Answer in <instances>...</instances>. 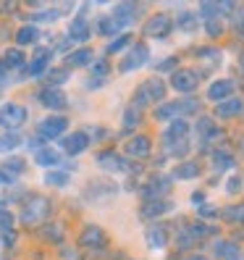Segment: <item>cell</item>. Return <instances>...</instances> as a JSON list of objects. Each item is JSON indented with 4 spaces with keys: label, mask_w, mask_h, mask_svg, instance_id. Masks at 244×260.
Here are the masks:
<instances>
[{
    "label": "cell",
    "mask_w": 244,
    "mask_h": 260,
    "mask_svg": "<svg viewBox=\"0 0 244 260\" xmlns=\"http://www.w3.org/2000/svg\"><path fill=\"white\" fill-rule=\"evenodd\" d=\"M95 166L100 168L102 174H108V176H140L145 171V166L142 163H134L129 160L124 152H118L113 147H105L100 150L97 155H95Z\"/></svg>",
    "instance_id": "1"
},
{
    "label": "cell",
    "mask_w": 244,
    "mask_h": 260,
    "mask_svg": "<svg viewBox=\"0 0 244 260\" xmlns=\"http://www.w3.org/2000/svg\"><path fill=\"white\" fill-rule=\"evenodd\" d=\"M168 92H171V87H168V82H165L163 76H150V79H145L140 87L134 89L129 105H134V108H140V111L155 108V105L165 103Z\"/></svg>",
    "instance_id": "2"
},
{
    "label": "cell",
    "mask_w": 244,
    "mask_h": 260,
    "mask_svg": "<svg viewBox=\"0 0 244 260\" xmlns=\"http://www.w3.org/2000/svg\"><path fill=\"white\" fill-rule=\"evenodd\" d=\"M53 216V200L45 194H26V200L21 205V213H19V221L24 226H45Z\"/></svg>",
    "instance_id": "3"
},
{
    "label": "cell",
    "mask_w": 244,
    "mask_h": 260,
    "mask_svg": "<svg viewBox=\"0 0 244 260\" xmlns=\"http://www.w3.org/2000/svg\"><path fill=\"white\" fill-rule=\"evenodd\" d=\"M140 200L152 203V200H165L173 194V176L168 171H152L145 181H140Z\"/></svg>",
    "instance_id": "4"
},
{
    "label": "cell",
    "mask_w": 244,
    "mask_h": 260,
    "mask_svg": "<svg viewBox=\"0 0 244 260\" xmlns=\"http://www.w3.org/2000/svg\"><path fill=\"white\" fill-rule=\"evenodd\" d=\"M145 244H147V250L155 252V255H168V250H173V226H168L165 221L147 223Z\"/></svg>",
    "instance_id": "5"
},
{
    "label": "cell",
    "mask_w": 244,
    "mask_h": 260,
    "mask_svg": "<svg viewBox=\"0 0 244 260\" xmlns=\"http://www.w3.org/2000/svg\"><path fill=\"white\" fill-rule=\"evenodd\" d=\"M173 29H176V19L171 16V13H165V11H158V13H152V16L145 19L142 35L147 40H155V42H168L171 35H173Z\"/></svg>",
    "instance_id": "6"
},
{
    "label": "cell",
    "mask_w": 244,
    "mask_h": 260,
    "mask_svg": "<svg viewBox=\"0 0 244 260\" xmlns=\"http://www.w3.org/2000/svg\"><path fill=\"white\" fill-rule=\"evenodd\" d=\"M152 63V50H150V45L147 42H134L131 48L121 55L118 60V74H134V71H140V69H147Z\"/></svg>",
    "instance_id": "7"
},
{
    "label": "cell",
    "mask_w": 244,
    "mask_h": 260,
    "mask_svg": "<svg viewBox=\"0 0 244 260\" xmlns=\"http://www.w3.org/2000/svg\"><path fill=\"white\" fill-rule=\"evenodd\" d=\"M168 87L181 98H192V95H197V89L202 87V76L197 74L194 66H181L176 74H171Z\"/></svg>",
    "instance_id": "8"
},
{
    "label": "cell",
    "mask_w": 244,
    "mask_h": 260,
    "mask_svg": "<svg viewBox=\"0 0 244 260\" xmlns=\"http://www.w3.org/2000/svg\"><path fill=\"white\" fill-rule=\"evenodd\" d=\"M29 121V108L19 100H6L0 105V129L3 132H21Z\"/></svg>",
    "instance_id": "9"
},
{
    "label": "cell",
    "mask_w": 244,
    "mask_h": 260,
    "mask_svg": "<svg viewBox=\"0 0 244 260\" xmlns=\"http://www.w3.org/2000/svg\"><path fill=\"white\" fill-rule=\"evenodd\" d=\"M68 126H71V121L68 116L63 113H50V116H45L40 124H37V137L42 142H55V140H63V137L68 134Z\"/></svg>",
    "instance_id": "10"
},
{
    "label": "cell",
    "mask_w": 244,
    "mask_h": 260,
    "mask_svg": "<svg viewBox=\"0 0 244 260\" xmlns=\"http://www.w3.org/2000/svg\"><path fill=\"white\" fill-rule=\"evenodd\" d=\"M176 210V200L165 197V200H152V203H140L136 208V218L145 223H160Z\"/></svg>",
    "instance_id": "11"
},
{
    "label": "cell",
    "mask_w": 244,
    "mask_h": 260,
    "mask_svg": "<svg viewBox=\"0 0 244 260\" xmlns=\"http://www.w3.org/2000/svg\"><path fill=\"white\" fill-rule=\"evenodd\" d=\"M189 55H194V58H197V66L205 69V71H210V74L218 71V69L223 66V60H226L223 48H218V45H213V42H207V45H192Z\"/></svg>",
    "instance_id": "12"
},
{
    "label": "cell",
    "mask_w": 244,
    "mask_h": 260,
    "mask_svg": "<svg viewBox=\"0 0 244 260\" xmlns=\"http://www.w3.org/2000/svg\"><path fill=\"white\" fill-rule=\"evenodd\" d=\"M121 152H124L129 160L142 163V160H150L152 155H155V142H152V137H150V134L140 132V134L129 137V140L124 142V150H121Z\"/></svg>",
    "instance_id": "13"
},
{
    "label": "cell",
    "mask_w": 244,
    "mask_h": 260,
    "mask_svg": "<svg viewBox=\"0 0 244 260\" xmlns=\"http://www.w3.org/2000/svg\"><path fill=\"white\" fill-rule=\"evenodd\" d=\"M53 58H55L53 48H48V45H37L32 58H29V63H26L24 76H29V79H45L48 71L53 69Z\"/></svg>",
    "instance_id": "14"
},
{
    "label": "cell",
    "mask_w": 244,
    "mask_h": 260,
    "mask_svg": "<svg viewBox=\"0 0 244 260\" xmlns=\"http://www.w3.org/2000/svg\"><path fill=\"white\" fill-rule=\"evenodd\" d=\"M236 166H239V158H236V152H234L231 147L218 145L216 150L210 152V171L216 174V176L223 179V174H226V176H228V174H234V171H236Z\"/></svg>",
    "instance_id": "15"
},
{
    "label": "cell",
    "mask_w": 244,
    "mask_h": 260,
    "mask_svg": "<svg viewBox=\"0 0 244 260\" xmlns=\"http://www.w3.org/2000/svg\"><path fill=\"white\" fill-rule=\"evenodd\" d=\"M210 257L213 260H244V247L231 237L210 239Z\"/></svg>",
    "instance_id": "16"
},
{
    "label": "cell",
    "mask_w": 244,
    "mask_h": 260,
    "mask_svg": "<svg viewBox=\"0 0 244 260\" xmlns=\"http://www.w3.org/2000/svg\"><path fill=\"white\" fill-rule=\"evenodd\" d=\"M142 11H145V8H142L140 3H129V0H124V3H116V6L111 8V16L116 19V24H118L121 32H131V26L140 21Z\"/></svg>",
    "instance_id": "17"
},
{
    "label": "cell",
    "mask_w": 244,
    "mask_h": 260,
    "mask_svg": "<svg viewBox=\"0 0 244 260\" xmlns=\"http://www.w3.org/2000/svg\"><path fill=\"white\" fill-rule=\"evenodd\" d=\"M236 95V79L231 76H216V79H210L207 87H205V100L207 103H223L228 98Z\"/></svg>",
    "instance_id": "18"
},
{
    "label": "cell",
    "mask_w": 244,
    "mask_h": 260,
    "mask_svg": "<svg viewBox=\"0 0 244 260\" xmlns=\"http://www.w3.org/2000/svg\"><path fill=\"white\" fill-rule=\"evenodd\" d=\"M76 242H79V247H84L89 252H100V250L108 247V234H105V229L97 226V223H84Z\"/></svg>",
    "instance_id": "19"
},
{
    "label": "cell",
    "mask_w": 244,
    "mask_h": 260,
    "mask_svg": "<svg viewBox=\"0 0 244 260\" xmlns=\"http://www.w3.org/2000/svg\"><path fill=\"white\" fill-rule=\"evenodd\" d=\"M92 147V140H89V134L84 129H76V132H68L63 140H60V152L68 158H79L84 152Z\"/></svg>",
    "instance_id": "20"
},
{
    "label": "cell",
    "mask_w": 244,
    "mask_h": 260,
    "mask_svg": "<svg viewBox=\"0 0 244 260\" xmlns=\"http://www.w3.org/2000/svg\"><path fill=\"white\" fill-rule=\"evenodd\" d=\"M66 37L71 40V45H76V48H87V42L92 40V24H89L87 16H74L66 26Z\"/></svg>",
    "instance_id": "21"
},
{
    "label": "cell",
    "mask_w": 244,
    "mask_h": 260,
    "mask_svg": "<svg viewBox=\"0 0 244 260\" xmlns=\"http://www.w3.org/2000/svg\"><path fill=\"white\" fill-rule=\"evenodd\" d=\"M37 103L42 108H48L50 113H63L68 108V95L63 89H55V87H42L37 92Z\"/></svg>",
    "instance_id": "22"
},
{
    "label": "cell",
    "mask_w": 244,
    "mask_h": 260,
    "mask_svg": "<svg viewBox=\"0 0 244 260\" xmlns=\"http://www.w3.org/2000/svg\"><path fill=\"white\" fill-rule=\"evenodd\" d=\"M202 174H205V168H202V160H200V158L179 160V163H173V168H171L173 181H194V179H200Z\"/></svg>",
    "instance_id": "23"
},
{
    "label": "cell",
    "mask_w": 244,
    "mask_h": 260,
    "mask_svg": "<svg viewBox=\"0 0 244 260\" xmlns=\"http://www.w3.org/2000/svg\"><path fill=\"white\" fill-rule=\"evenodd\" d=\"M241 116H244V98H239V95L213 105V118L216 121H234V118H241Z\"/></svg>",
    "instance_id": "24"
},
{
    "label": "cell",
    "mask_w": 244,
    "mask_h": 260,
    "mask_svg": "<svg viewBox=\"0 0 244 260\" xmlns=\"http://www.w3.org/2000/svg\"><path fill=\"white\" fill-rule=\"evenodd\" d=\"M176 29L187 37H194L197 32H202V21L197 16V8H181L176 13Z\"/></svg>",
    "instance_id": "25"
},
{
    "label": "cell",
    "mask_w": 244,
    "mask_h": 260,
    "mask_svg": "<svg viewBox=\"0 0 244 260\" xmlns=\"http://www.w3.org/2000/svg\"><path fill=\"white\" fill-rule=\"evenodd\" d=\"M145 124V111L140 108H134V105H126L124 108V116H121V132L118 137H134V134H140V126Z\"/></svg>",
    "instance_id": "26"
},
{
    "label": "cell",
    "mask_w": 244,
    "mask_h": 260,
    "mask_svg": "<svg viewBox=\"0 0 244 260\" xmlns=\"http://www.w3.org/2000/svg\"><path fill=\"white\" fill-rule=\"evenodd\" d=\"M95 60H97V58H95V50L87 45V48H74V50H68L66 58H63V66H66L68 71H74V69H89Z\"/></svg>",
    "instance_id": "27"
},
{
    "label": "cell",
    "mask_w": 244,
    "mask_h": 260,
    "mask_svg": "<svg viewBox=\"0 0 244 260\" xmlns=\"http://www.w3.org/2000/svg\"><path fill=\"white\" fill-rule=\"evenodd\" d=\"M34 163H37L40 168H48V171H53V168H63V152H60V147L45 145L37 155H34Z\"/></svg>",
    "instance_id": "28"
},
{
    "label": "cell",
    "mask_w": 244,
    "mask_h": 260,
    "mask_svg": "<svg viewBox=\"0 0 244 260\" xmlns=\"http://www.w3.org/2000/svg\"><path fill=\"white\" fill-rule=\"evenodd\" d=\"M40 26H34V24H21L19 29H16V35H13V42H16V48H37L40 45Z\"/></svg>",
    "instance_id": "29"
},
{
    "label": "cell",
    "mask_w": 244,
    "mask_h": 260,
    "mask_svg": "<svg viewBox=\"0 0 244 260\" xmlns=\"http://www.w3.org/2000/svg\"><path fill=\"white\" fill-rule=\"evenodd\" d=\"M0 63H3L6 71H26V63L29 58L21 48H6L3 50V58H0Z\"/></svg>",
    "instance_id": "30"
},
{
    "label": "cell",
    "mask_w": 244,
    "mask_h": 260,
    "mask_svg": "<svg viewBox=\"0 0 244 260\" xmlns=\"http://www.w3.org/2000/svg\"><path fill=\"white\" fill-rule=\"evenodd\" d=\"M152 118L158 121V124H171V121H176V118H181V113H179V103L176 100H165V103H160V105H155L152 108Z\"/></svg>",
    "instance_id": "31"
},
{
    "label": "cell",
    "mask_w": 244,
    "mask_h": 260,
    "mask_svg": "<svg viewBox=\"0 0 244 260\" xmlns=\"http://www.w3.org/2000/svg\"><path fill=\"white\" fill-rule=\"evenodd\" d=\"M92 32H95V35H100V37L113 40V37H118V35H121V29H118V24H116V19L111 16V13H105V16H97V19H95Z\"/></svg>",
    "instance_id": "32"
},
{
    "label": "cell",
    "mask_w": 244,
    "mask_h": 260,
    "mask_svg": "<svg viewBox=\"0 0 244 260\" xmlns=\"http://www.w3.org/2000/svg\"><path fill=\"white\" fill-rule=\"evenodd\" d=\"M134 42H136L134 32H121L118 37H113L108 45H105V55H124Z\"/></svg>",
    "instance_id": "33"
},
{
    "label": "cell",
    "mask_w": 244,
    "mask_h": 260,
    "mask_svg": "<svg viewBox=\"0 0 244 260\" xmlns=\"http://www.w3.org/2000/svg\"><path fill=\"white\" fill-rule=\"evenodd\" d=\"M179 103V113H181V118H200L202 116V100L197 98V95H192V98H181V100H176Z\"/></svg>",
    "instance_id": "34"
},
{
    "label": "cell",
    "mask_w": 244,
    "mask_h": 260,
    "mask_svg": "<svg viewBox=\"0 0 244 260\" xmlns=\"http://www.w3.org/2000/svg\"><path fill=\"white\" fill-rule=\"evenodd\" d=\"M228 32V21L226 19H210V21H202V35L216 45L218 40H223V35Z\"/></svg>",
    "instance_id": "35"
},
{
    "label": "cell",
    "mask_w": 244,
    "mask_h": 260,
    "mask_svg": "<svg viewBox=\"0 0 244 260\" xmlns=\"http://www.w3.org/2000/svg\"><path fill=\"white\" fill-rule=\"evenodd\" d=\"M42 181H45V187H50V189H66L71 184V174L63 171V168H53V171H45Z\"/></svg>",
    "instance_id": "36"
},
{
    "label": "cell",
    "mask_w": 244,
    "mask_h": 260,
    "mask_svg": "<svg viewBox=\"0 0 244 260\" xmlns=\"http://www.w3.org/2000/svg\"><path fill=\"white\" fill-rule=\"evenodd\" d=\"M24 145V137H21V132H3L0 134V155H13L19 147Z\"/></svg>",
    "instance_id": "37"
},
{
    "label": "cell",
    "mask_w": 244,
    "mask_h": 260,
    "mask_svg": "<svg viewBox=\"0 0 244 260\" xmlns=\"http://www.w3.org/2000/svg\"><path fill=\"white\" fill-rule=\"evenodd\" d=\"M221 221L228 226H244V203H231L221 208Z\"/></svg>",
    "instance_id": "38"
},
{
    "label": "cell",
    "mask_w": 244,
    "mask_h": 260,
    "mask_svg": "<svg viewBox=\"0 0 244 260\" xmlns=\"http://www.w3.org/2000/svg\"><path fill=\"white\" fill-rule=\"evenodd\" d=\"M181 55L179 53H171V55H163L160 60H155L152 63V69H155V76H165V74H176L181 66Z\"/></svg>",
    "instance_id": "39"
},
{
    "label": "cell",
    "mask_w": 244,
    "mask_h": 260,
    "mask_svg": "<svg viewBox=\"0 0 244 260\" xmlns=\"http://www.w3.org/2000/svg\"><path fill=\"white\" fill-rule=\"evenodd\" d=\"M63 8H37L34 13H32V16H29V21H32L34 26L37 24H55L60 16H63Z\"/></svg>",
    "instance_id": "40"
},
{
    "label": "cell",
    "mask_w": 244,
    "mask_h": 260,
    "mask_svg": "<svg viewBox=\"0 0 244 260\" xmlns=\"http://www.w3.org/2000/svg\"><path fill=\"white\" fill-rule=\"evenodd\" d=\"M71 71L66 66H53L48 71V76H45V87H55V89H63V84L68 82Z\"/></svg>",
    "instance_id": "41"
},
{
    "label": "cell",
    "mask_w": 244,
    "mask_h": 260,
    "mask_svg": "<svg viewBox=\"0 0 244 260\" xmlns=\"http://www.w3.org/2000/svg\"><path fill=\"white\" fill-rule=\"evenodd\" d=\"M0 168H3V171H6L13 181H16L19 176H24V174H26V160H24V158H19V155H8Z\"/></svg>",
    "instance_id": "42"
},
{
    "label": "cell",
    "mask_w": 244,
    "mask_h": 260,
    "mask_svg": "<svg viewBox=\"0 0 244 260\" xmlns=\"http://www.w3.org/2000/svg\"><path fill=\"white\" fill-rule=\"evenodd\" d=\"M221 189L228 194V197H236V194H241L244 192V176L239 174V171H234V174H228L226 179H223V184H221Z\"/></svg>",
    "instance_id": "43"
},
{
    "label": "cell",
    "mask_w": 244,
    "mask_h": 260,
    "mask_svg": "<svg viewBox=\"0 0 244 260\" xmlns=\"http://www.w3.org/2000/svg\"><path fill=\"white\" fill-rule=\"evenodd\" d=\"M42 237L48 239L50 244H63V239H66V226H63V223H45V226H42Z\"/></svg>",
    "instance_id": "44"
},
{
    "label": "cell",
    "mask_w": 244,
    "mask_h": 260,
    "mask_svg": "<svg viewBox=\"0 0 244 260\" xmlns=\"http://www.w3.org/2000/svg\"><path fill=\"white\" fill-rule=\"evenodd\" d=\"M194 218L197 221H205V223H213V221H221V208L213 205V203H205L202 208L194 210Z\"/></svg>",
    "instance_id": "45"
},
{
    "label": "cell",
    "mask_w": 244,
    "mask_h": 260,
    "mask_svg": "<svg viewBox=\"0 0 244 260\" xmlns=\"http://www.w3.org/2000/svg\"><path fill=\"white\" fill-rule=\"evenodd\" d=\"M111 71H113V66H111V60H108V58H97L95 63L89 66V74H92L95 79H102V82L111 76Z\"/></svg>",
    "instance_id": "46"
},
{
    "label": "cell",
    "mask_w": 244,
    "mask_h": 260,
    "mask_svg": "<svg viewBox=\"0 0 244 260\" xmlns=\"http://www.w3.org/2000/svg\"><path fill=\"white\" fill-rule=\"evenodd\" d=\"M228 24H231V29L236 32V37L244 40V6H236V11H234V16L228 19Z\"/></svg>",
    "instance_id": "47"
},
{
    "label": "cell",
    "mask_w": 244,
    "mask_h": 260,
    "mask_svg": "<svg viewBox=\"0 0 244 260\" xmlns=\"http://www.w3.org/2000/svg\"><path fill=\"white\" fill-rule=\"evenodd\" d=\"M87 134H89V140H92V142H105V140H111V129L108 126H87L84 129Z\"/></svg>",
    "instance_id": "48"
},
{
    "label": "cell",
    "mask_w": 244,
    "mask_h": 260,
    "mask_svg": "<svg viewBox=\"0 0 244 260\" xmlns=\"http://www.w3.org/2000/svg\"><path fill=\"white\" fill-rule=\"evenodd\" d=\"M13 223H16L13 210H8L6 205H0V232H3V229H13Z\"/></svg>",
    "instance_id": "49"
},
{
    "label": "cell",
    "mask_w": 244,
    "mask_h": 260,
    "mask_svg": "<svg viewBox=\"0 0 244 260\" xmlns=\"http://www.w3.org/2000/svg\"><path fill=\"white\" fill-rule=\"evenodd\" d=\"M205 203H210V200H207V189H205V187H202V189H194V192L189 194V205H192L194 210H197V208H202Z\"/></svg>",
    "instance_id": "50"
},
{
    "label": "cell",
    "mask_w": 244,
    "mask_h": 260,
    "mask_svg": "<svg viewBox=\"0 0 244 260\" xmlns=\"http://www.w3.org/2000/svg\"><path fill=\"white\" fill-rule=\"evenodd\" d=\"M16 242H19V234L13 232V229H3V232H0V247H13Z\"/></svg>",
    "instance_id": "51"
},
{
    "label": "cell",
    "mask_w": 244,
    "mask_h": 260,
    "mask_svg": "<svg viewBox=\"0 0 244 260\" xmlns=\"http://www.w3.org/2000/svg\"><path fill=\"white\" fill-rule=\"evenodd\" d=\"M84 87L89 89V92H92V89H102V87H105V82H102V79H95V76H89V79L84 82Z\"/></svg>",
    "instance_id": "52"
},
{
    "label": "cell",
    "mask_w": 244,
    "mask_h": 260,
    "mask_svg": "<svg viewBox=\"0 0 244 260\" xmlns=\"http://www.w3.org/2000/svg\"><path fill=\"white\" fill-rule=\"evenodd\" d=\"M184 260H213L207 252H202V250H197V252H189V255H184Z\"/></svg>",
    "instance_id": "53"
},
{
    "label": "cell",
    "mask_w": 244,
    "mask_h": 260,
    "mask_svg": "<svg viewBox=\"0 0 244 260\" xmlns=\"http://www.w3.org/2000/svg\"><path fill=\"white\" fill-rule=\"evenodd\" d=\"M60 257H63V260H79V252H76V250H60Z\"/></svg>",
    "instance_id": "54"
},
{
    "label": "cell",
    "mask_w": 244,
    "mask_h": 260,
    "mask_svg": "<svg viewBox=\"0 0 244 260\" xmlns=\"http://www.w3.org/2000/svg\"><path fill=\"white\" fill-rule=\"evenodd\" d=\"M236 66H239V82H241V87H244V53L239 55V63H236Z\"/></svg>",
    "instance_id": "55"
},
{
    "label": "cell",
    "mask_w": 244,
    "mask_h": 260,
    "mask_svg": "<svg viewBox=\"0 0 244 260\" xmlns=\"http://www.w3.org/2000/svg\"><path fill=\"white\" fill-rule=\"evenodd\" d=\"M0 184H13V179L3 171V168H0Z\"/></svg>",
    "instance_id": "56"
},
{
    "label": "cell",
    "mask_w": 244,
    "mask_h": 260,
    "mask_svg": "<svg viewBox=\"0 0 244 260\" xmlns=\"http://www.w3.org/2000/svg\"><path fill=\"white\" fill-rule=\"evenodd\" d=\"M163 260H184V255H179V252H168Z\"/></svg>",
    "instance_id": "57"
},
{
    "label": "cell",
    "mask_w": 244,
    "mask_h": 260,
    "mask_svg": "<svg viewBox=\"0 0 244 260\" xmlns=\"http://www.w3.org/2000/svg\"><path fill=\"white\" fill-rule=\"evenodd\" d=\"M239 155L244 158V137H241V140H239Z\"/></svg>",
    "instance_id": "58"
}]
</instances>
